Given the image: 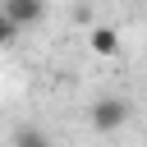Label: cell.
Listing matches in <instances>:
<instances>
[{"mask_svg":"<svg viewBox=\"0 0 147 147\" xmlns=\"http://www.w3.org/2000/svg\"><path fill=\"white\" fill-rule=\"evenodd\" d=\"M18 147H51V138H41V133H18Z\"/></svg>","mask_w":147,"mask_h":147,"instance_id":"obj_4","label":"cell"},{"mask_svg":"<svg viewBox=\"0 0 147 147\" xmlns=\"http://www.w3.org/2000/svg\"><path fill=\"white\" fill-rule=\"evenodd\" d=\"M14 37H18V28H14V23H9L5 14H0V51H5V46H9Z\"/></svg>","mask_w":147,"mask_h":147,"instance_id":"obj_5","label":"cell"},{"mask_svg":"<svg viewBox=\"0 0 147 147\" xmlns=\"http://www.w3.org/2000/svg\"><path fill=\"white\" fill-rule=\"evenodd\" d=\"M0 14H5L14 28H28V23H41L46 5H41V0H5V5H0Z\"/></svg>","mask_w":147,"mask_h":147,"instance_id":"obj_2","label":"cell"},{"mask_svg":"<svg viewBox=\"0 0 147 147\" xmlns=\"http://www.w3.org/2000/svg\"><path fill=\"white\" fill-rule=\"evenodd\" d=\"M87 119H92L96 133H115V129L129 119V101H119V96H101V101H92Z\"/></svg>","mask_w":147,"mask_h":147,"instance_id":"obj_1","label":"cell"},{"mask_svg":"<svg viewBox=\"0 0 147 147\" xmlns=\"http://www.w3.org/2000/svg\"><path fill=\"white\" fill-rule=\"evenodd\" d=\"M87 46H92L96 55H115V51H119V32H115V28H92Z\"/></svg>","mask_w":147,"mask_h":147,"instance_id":"obj_3","label":"cell"}]
</instances>
